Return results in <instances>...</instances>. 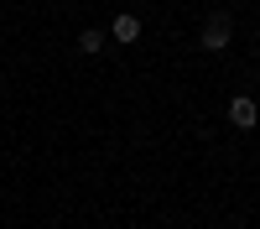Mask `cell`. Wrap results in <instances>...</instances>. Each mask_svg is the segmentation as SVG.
Here are the masks:
<instances>
[{
  "label": "cell",
  "mask_w": 260,
  "mask_h": 229,
  "mask_svg": "<svg viewBox=\"0 0 260 229\" xmlns=\"http://www.w3.org/2000/svg\"><path fill=\"white\" fill-rule=\"evenodd\" d=\"M229 37H234V21H229V11H213V16L203 21L198 47H203V52H224V47H229Z\"/></svg>",
  "instance_id": "6da1fadb"
},
{
  "label": "cell",
  "mask_w": 260,
  "mask_h": 229,
  "mask_svg": "<svg viewBox=\"0 0 260 229\" xmlns=\"http://www.w3.org/2000/svg\"><path fill=\"white\" fill-rule=\"evenodd\" d=\"M229 120L240 125V130H255V120H260V104H255L250 94H234V99H229Z\"/></svg>",
  "instance_id": "7a4b0ae2"
},
{
  "label": "cell",
  "mask_w": 260,
  "mask_h": 229,
  "mask_svg": "<svg viewBox=\"0 0 260 229\" xmlns=\"http://www.w3.org/2000/svg\"><path fill=\"white\" fill-rule=\"evenodd\" d=\"M110 37L120 42V47L141 42V16H136V11H120V16H115V31H110Z\"/></svg>",
  "instance_id": "3957f363"
},
{
  "label": "cell",
  "mask_w": 260,
  "mask_h": 229,
  "mask_svg": "<svg viewBox=\"0 0 260 229\" xmlns=\"http://www.w3.org/2000/svg\"><path fill=\"white\" fill-rule=\"evenodd\" d=\"M104 42H110V37H104L99 26H89V31H78V52H83V57H99Z\"/></svg>",
  "instance_id": "277c9868"
}]
</instances>
